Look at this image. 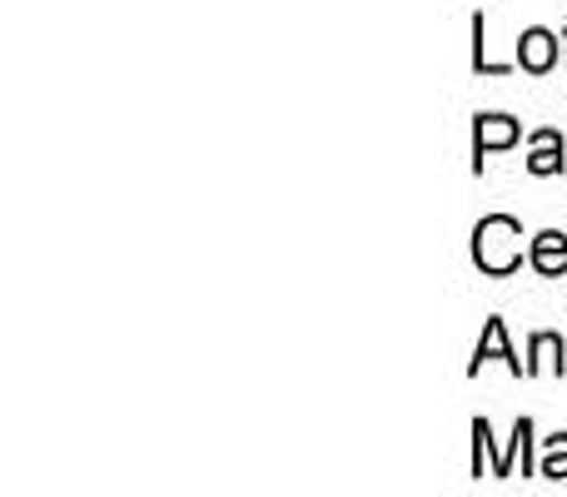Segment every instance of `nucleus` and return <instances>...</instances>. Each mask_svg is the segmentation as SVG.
<instances>
[{
    "instance_id": "1",
    "label": "nucleus",
    "mask_w": 567,
    "mask_h": 497,
    "mask_svg": "<svg viewBox=\"0 0 567 497\" xmlns=\"http://www.w3.org/2000/svg\"><path fill=\"white\" fill-rule=\"evenodd\" d=\"M528 229L513 215H483L473 225V263H478L488 279H508L518 273V263H528Z\"/></svg>"
},
{
    "instance_id": "2",
    "label": "nucleus",
    "mask_w": 567,
    "mask_h": 497,
    "mask_svg": "<svg viewBox=\"0 0 567 497\" xmlns=\"http://www.w3.org/2000/svg\"><path fill=\"white\" fill-rule=\"evenodd\" d=\"M518 139H528V130L518 125L513 115H478L473 120V175H483V165H488V155H498V149H513Z\"/></svg>"
},
{
    "instance_id": "3",
    "label": "nucleus",
    "mask_w": 567,
    "mask_h": 497,
    "mask_svg": "<svg viewBox=\"0 0 567 497\" xmlns=\"http://www.w3.org/2000/svg\"><path fill=\"white\" fill-rule=\"evenodd\" d=\"M483 363H503L508 373H518V379H528V359H518V349L508 343V323L493 313L488 323H483V333H478V349H473V363H468V373L478 379V369Z\"/></svg>"
},
{
    "instance_id": "4",
    "label": "nucleus",
    "mask_w": 567,
    "mask_h": 497,
    "mask_svg": "<svg viewBox=\"0 0 567 497\" xmlns=\"http://www.w3.org/2000/svg\"><path fill=\"white\" fill-rule=\"evenodd\" d=\"M558 55H563V40L558 30L548 25H528L518 35V70H528V75H548V70H558Z\"/></svg>"
},
{
    "instance_id": "5",
    "label": "nucleus",
    "mask_w": 567,
    "mask_h": 497,
    "mask_svg": "<svg viewBox=\"0 0 567 497\" xmlns=\"http://www.w3.org/2000/svg\"><path fill=\"white\" fill-rule=\"evenodd\" d=\"M567 169V139L563 130L543 125V130H528V175L533 179H553Z\"/></svg>"
},
{
    "instance_id": "6",
    "label": "nucleus",
    "mask_w": 567,
    "mask_h": 497,
    "mask_svg": "<svg viewBox=\"0 0 567 497\" xmlns=\"http://www.w3.org/2000/svg\"><path fill=\"white\" fill-rule=\"evenodd\" d=\"M528 263L543 273V279H563L567 273V235L563 229H538L528 239Z\"/></svg>"
},
{
    "instance_id": "7",
    "label": "nucleus",
    "mask_w": 567,
    "mask_h": 497,
    "mask_svg": "<svg viewBox=\"0 0 567 497\" xmlns=\"http://www.w3.org/2000/svg\"><path fill=\"white\" fill-rule=\"evenodd\" d=\"M538 373H567V339L563 333H533L528 339V379Z\"/></svg>"
},
{
    "instance_id": "8",
    "label": "nucleus",
    "mask_w": 567,
    "mask_h": 497,
    "mask_svg": "<svg viewBox=\"0 0 567 497\" xmlns=\"http://www.w3.org/2000/svg\"><path fill=\"white\" fill-rule=\"evenodd\" d=\"M513 468L523 478H538V458H533V418H518L513 423V438L503 448V478H513Z\"/></svg>"
},
{
    "instance_id": "9",
    "label": "nucleus",
    "mask_w": 567,
    "mask_h": 497,
    "mask_svg": "<svg viewBox=\"0 0 567 497\" xmlns=\"http://www.w3.org/2000/svg\"><path fill=\"white\" fill-rule=\"evenodd\" d=\"M473 70H478V75H513V70H518V60H493L488 55V20H483V10L478 15H473Z\"/></svg>"
},
{
    "instance_id": "10",
    "label": "nucleus",
    "mask_w": 567,
    "mask_h": 497,
    "mask_svg": "<svg viewBox=\"0 0 567 497\" xmlns=\"http://www.w3.org/2000/svg\"><path fill=\"white\" fill-rule=\"evenodd\" d=\"M538 478H548V483H567V433H553V438H543Z\"/></svg>"
},
{
    "instance_id": "11",
    "label": "nucleus",
    "mask_w": 567,
    "mask_h": 497,
    "mask_svg": "<svg viewBox=\"0 0 567 497\" xmlns=\"http://www.w3.org/2000/svg\"><path fill=\"white\" fill-rule=\"evenodd\" d=\"M563 65H567V20H563Z\"/></svg>"
}]
</instances>
